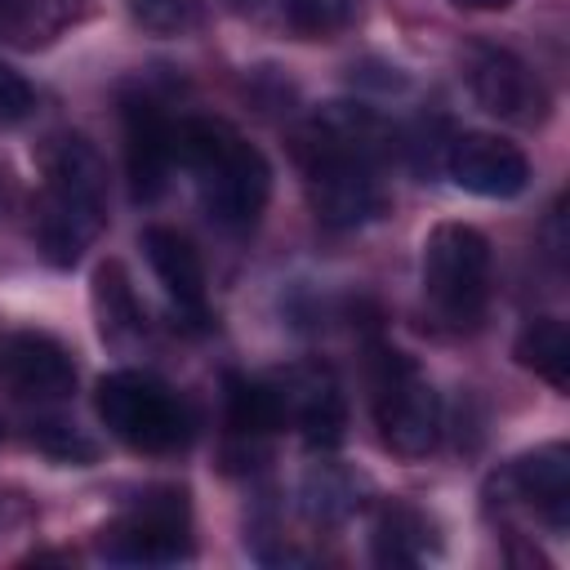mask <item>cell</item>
<instances>
[{
  "label": "cell",
  "mask_w": 570,
  "mask_h": 570,
  "mask_svg": "<svg viewBox=\"0 0 570 570\" xmlns=\"http://www.w3.org/2000/svg\"><path fill=\"white\" fill-rule=\"evenodd\" d=\"M370 387H374L370 405H374L383 445L401 459L432 454L441 441V401H436L432 383L419 374V365L396 347H379Z\"/></svg>",
  "instance_id": "5b68a950"
},
{
  "label": "cell",
  "mask_w": 570,
  "mask_h": 570,
  "mask_svg": "<svg viewBox=\"0 0 570 570\" xmlns=\"http://www.w3.org/2000/svg\"><path fill=\"white\" fill-rule=\"evenodd\" d=\"M36 445H45L49 454H58V459H94V445L89 441H80L71 428H62V423H40L36 432Z\"/></svg>",
  "instance_id": "7402d4cb"
},
{
  "label": "cell",
  "mask_w": 570,
  "mask_h": 570,
  "mask_svg": "<svg viewBox=\"0 0 570 570\" xmlns=\"http://www.w3.org/2000/svg\"><path fill=\"white\" fill-rule=\"evenodd\" d=\"M445 174L454 187L485 196V200H512L530 183V160L517 142L499 134H459L445 151Z\"/></svg>",
  "instance_id": "ba28073f"
},
{
  "label": "cell",
  "mask_w": 570,
  "mask_h": 570,
  "mask_svg": "<svg viewBox=\"0 0 570 570\" xmlns=\"http://www.w3.org/2000/svg\"><path fill=\"white\" fill-rule=\"evenodd\" d=\"M503 485H508L552 534H566V525H570V450H566L561 441L521 454V459L503 472Z\"/></svg>",
  "instance_id": "30bf717a"
},
{
  "label": "cell",
  "mask_w": 570,
  "mask_h": 570,
  "mask_svg": "<svg viewBox=\"0 0 570 570\" xmlns=\"http://www.w3.org/2000/svg\"><path fill=\"white\" fill-rule=\"evenodd\" d=\"M174 160L196 174L200 205L218 227L245 232L258 223L267 191H272V169H267L263 151L249 147L232 125L178 120L174 125Z\"/></svg>",
  "instance_id": "6da1fadb"
},
{
  "label": "cell",
  "mask_w": 570,
  "mask_h": 570,
  "mask_svg": "<svg viewBox=\"0 0 570 570\" xmlns=\"http://www.w3.org/2000/svg\"><path fill=\"white\" fill-rule=\"evenodd\" d=\"M98 419L138 454H174L191 441L187 405L165 383L138 370H120L98 383Z\"/></svg>",
  "instance_id": "3957f363"
},
{
  "label": "cell",
  "mask_w": 570,
  "mask_h": 570,
  "mask_svg": "<svg viewBox=\"0 0 570 570\" xmlns=\"http://www.w3.org/2000/svg\"><path fill=\"white\" fill-rule=\"evenodd\" d=\"M102 557L129 561V566H165L191 552V512L183 490H151L129 512H120L111 525H102L98 539Z\"/></svg>",
  "instance_id": "8992f818"
},
{
  "label": "cell",
  "mask_w": 570,
  "mask_h": 570,
  "mask_svg": "<svg viewBox=\"0 0 570 570\" xmlns=\"http://www.w3.org/2000/svg\"><path fill=\"white\" fill-rule=\"evenodd\" d=\"M142 249H147V263H151L156 281L165 285V294L183 312L200 316L205 312V267H200V254L191 249V240L178 236L174 227H147Z\"/></svg>",
  "instance_id": "4fadbf2b"
},
{
  "label": "cell",
  "mask_w": 570,
  "mask_h": 570,
  "mask_svg": "<svg viewBox=\"0 0 570 570\" xmlns=\"http://www.w3.org/2000/svg\"><path fill=\"white\" fill-rule=\"evenodd\" d=\"M0 379L18 396H67L76 387V365L67 347L49 334H9L0 338Z\"/></svg>",
  "instance_id": "8fae6325"
},
{
  "label": "cell",
  "mask_w": 570,
  "mask_h": 570,
  "mask_svg": "<svg viewBox=\"0 0 570 570\" xmlns=\"http://www.w3.org/2000/svg\"><path fill=\"white\" fill-rule=\"evenodd\" d=\"M107 169L102 156L80 138H53L45 151V191L36 205V245L53 267H71L102 232Z\"/></svg>",
  "instance_id": "7a4b0ae2"
},
{
  "label": "cell",
  "mask_w": 570,
  "mask_h": 570,
  "mask_svg": "<svg viewBox=\"0 0 570 570\" xmlns=\"http://www.w3.org/2000/svg\"><path fill=\"white\" fill-rule=\"evenodd\" d=\"M227 428L236 436H267L281 428V401L272 383L258 379H232L227 383Z\"/></svg>",
  "instance_id": "e0dca14e"
},
{
  "label": "cell",
  "mask_w": 570,
  "mask_h": 570,
  "mask_svg": "<svg viewBox=\"0 0 570 570\" xmlns=\"http://www.w3.org/2000/svg\"><path fill=\"white\" fill-rule=\"evenodd\" d=\"M423 294L450 325H476L490 303V240L468 223H436L423 240Z\"/></svg>",
  "instance_id": "277c9868"
},
{
  "label": "cell",
  "mask_w": 570,
  "mask_h": 570,
  "mask_svg": "<svg viewBox=\"0 0 570 570\" xmlns=\"http://www.w3.org/2000/svg\"><path fill=\"white\" fill-rule=\"evenodd\" d=\"M352 18H356V0H289L285 4V22L307 40L352 27Z\"/></svg>",
  "instance_id": "ffe728a7"
},
{
  "label": "cell",
  "mask_w": 570,
  "mask_h": 570,
  "mask_svg": "<svg viewBox=\"0 0 570 570\" xmlns=\"http://www.w3.org/2000/svg\"><path fill=\"white\" fill-rule=\"evenodd\" d=\"M454 4H463V9H503L512 0H454Z\"/></svg>",
  "instance_id": "603a6c76"
},
{
  "label": "cell",
  "mask_w": 570,
  "mask_h": 570,
  "mask_svg": "<svg viewBox=\"0 0 570 570\" xmlns=\"http://www.w3.org/2000/svg\"><path fill=\"white\" fill-rule=\"evenodd\" d=\"M129 18L151 36H187L200 27L205 9L200 0H129Z\"/></svg>",
  "instance_id": "d6986e66"
},
{
  "label": "cell",
  "mask_w": 570,
  "mask_h": 570,
  "mask_svg": "<svg viewBox=\"0 0 570 570\" xmlns=\"http://www.w3.org/2000/svg\"><path fill=\"white\" fill-rule=\"evenodd\" d=\"M428 534L432 530H428L423 512H414L405 503H392V508H383V517L374 525V557L383 566H414L432 543Z\"/></svg>",
  "instance_id": "2e32d148"
},
{
  "label": "cell",
  "mask_w": 570,
  "mask_h": 570,
  "mask_svg": "<svg viewBox=\"0 0 570 570\" xmlns=\"http://www.w3.org/2000/svg\"><path fill=\"white\" fill-rule=\"evenodd\" d=\"M94 307H98V325H102V338H125L142 325V312H138V298L129 289V276L125 267L111 258L98 267L94 276Z\"/></svg>",
  "instance_id": "ac0fdd59"
},
{
  "label": "cell",
  "mask_w": 570,
  "mask_h": 570,
  "mask_svg": "<svg viewBox=\"0 0 570 570\" xmlns=\"http://www.w3.org/2000/svg\"><path fill=\"white\" fill-rule=\"evenodd\" d=\"M174 165V120L156 102H129L125 107V169L134 200H156L165 191Z\"/></svg>",
  "instance_id": "7c38bea8"
},
{
  "label": "cell",
  "mask_w": 570,
  "mask_h": 570,
  "mask_svg": "<svg viewBox=\"0 0 570 570\" xmlns=\"http://www.w3.org/2000/svg\"><path fill=\"white\" fill-rule=\"evenodd\" d=\"M71 9L76 0H0V40L36 49L67 27Z\"/></svg>",
  "instance_id": "9a60e30c"
},
{
  "label": "cell",
  "mask_w": 570,
  "mask_h": 570,
  "mask_svg": "<svg viewBox=\"0 0 570 570\" xmlns=\"http://www.w3.org/2000/svg\"><path fill=\"white\" fill-rule=\"evenodd\" d=\"M276 401H281V423H294L307 445H338L343 436V396H338V383L330 370H316V365H298V370H285L276 383Z\"/></svg>",
  "instance_id": "9c48e42d"
},
{
  "label": "cell",
  "mask_w": 570,
  "mask_h": 570,
  "mask_svg": "<svg viewBox=\"0 0 570 570\" xmlns=\"http://www.w3.org/2000/svg\"><path fill=\"white\" fill-rule=\"evenodd\" d=\"M31 107H36L31 85H27L13 67H4V62H0V129H4V125L27 120V116H31Z\"/></svg>",
  "instance_id": "44dd1931"
},
{
  "label": "cell",
  "mask_w": 570,
  "mask_h": 570,
  "mask_svg": "<svg viewBox=\"0 0 570 570\" xmlns=\"http://www.w3.org/2000/svg\"><path fill=\"white\" fill-rule=\"evenodd\" d=\"M468 85H472V98L499 120L539 125L548 116L543 80L508 49H476L468 62Z\"/></svg>",
  "instance_id": "52a82bcc"
},
{
  "label": "cell",
  "mask_w": 570,
  "mask_h": 570,
  "mask_svg": "<svg viewBox=\"0 0 570 570\" xmlns=\"http://www.w3.org/2000/svg\"><path fill=\"white\" fill-rule=\"evenodd\" d=\"M517 361L557 392L570 387V330L557 316H539L517 334Z\"/></svg>",
  "instance_id": "5bb4252c"
}]
</instances>
